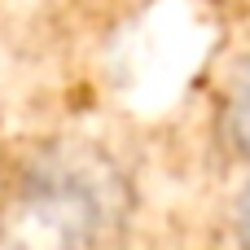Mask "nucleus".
Here are the masks:
<instances>
[{"label":"nucleus","mask_w":250,"mask_h":250,"mask_svg":"<svg viewBox=\"0 0 250 250\" xmlns=\"http://www.w3.org/2000/svg\"><path fill=\"white\" fill-rule=\"evenodd\" d=\"M224 136H229L233 154L250 163V62L237 66V75L229 83V97H224Z\"/></svg>","instance_id":"f257e3e1"},{"label":"nucleus","mask_w":250,"mask_h":250,"mask_svg":"<svg viewBox=\"0 0 250 250\" xmlns=\"http://www.w3.org/2000/svg\"><path fill=\"white\" fill-rule=\"evenodd\" d=\"M233 229H237V242H242V250H250V185L242 189V198H237V211H233Z\"/></svg>","instance_id":"f03ea898"}]
</instances>
